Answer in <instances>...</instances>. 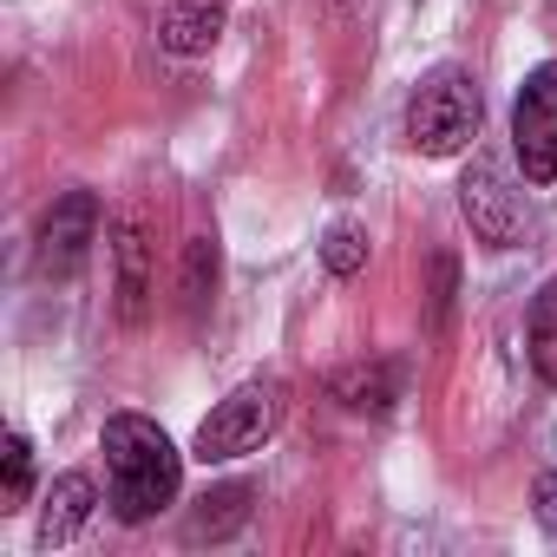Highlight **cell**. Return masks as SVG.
Returning a JSON list of instances; mask_svg holds the SVG:
<instances>
[{
	"mask_svg": "<svg viewBox=\"0 0 557 557\" xmlns=\"http://www.w3.org/2000/svg\"><path fill=\"white\" fill-rule=\"evenodd\" d=\"M210 296H216V243H210V236H190V243H184V269H177V302H184V315L197 322V315L210 309Z\"/></svg>",
	"mask_w": 557,
	"mask_h": 557,
	"instance_id": "cell-13",
	"label": "cell"
},
{
	"mask_svg": "<svg viewBox=\"0 0 557 557\" xmlns=\"http://www.w3.org/2000/svg\"><path fill=\"white\" fill-rule=\"evenodd\" d=\"M230 27V0H171L158 14V47L177 60H203Z\"/></svg>",
	"mask_w": 557,
	"mask_h": 557,
	"instance_id": "cell-8",
	"label": "cell"
},
{
	"mask_svg": "<svg viewBox=\"0 0 557 557\" xmlns=\"http://www.w3.org/2000/svg\"><path fill=\"white\" fill-rule=\"evenodd\" d=\"M479 119H485L479 79L466 66H433L407 99V145L420 158H459L479 138Z\"/></svg>",
	"mask_w": 557,
	"mask_h": 557,
	"instance_id": "cell-2",
	"label": "cell"
},
{
	"mask_svg": "<svg viewBox=\"0 0 557 557\" xmlns=\"http://www.w3.org/2000/svg\"><path fill=\"white\" fill-rule=\"evenodd\" d=\"M92 511H99V485H92L86 472H60L53 492H47V505H40V550L73 544V537L86 531Z\"/></svg>",
	"mask_w": 557,
	"mask_h": 557,
	"instance_id": "cell-9",
	"label": "cell"
},
{
	"mask_svg": "<svg viewBox=\"0 0 557 557\" xmlns=\"http://www.w3.org/2000/svg\"><path fill=\"white\" fill-rule=\"evenodd\" d=\"M329 394L348 407V413H387L400 400V368L394 361H355L342 374H329Z\"/></svg>",
	"mask_w": 557,
	"mask_h": 557,
	"instance_id": "cell-10",
	"label": "cell"
},
{
	"mask_svg": "<svg viewBox=\"0 0 557 557\" xmlns=\"http://www.w3.org/2000/svg\"><path fill=\"white\" fill-rule=\"evenodd\" d=\"M151 223L138 210H119L112 216V289H119V322H145L151 315Z\"/></svg>",
	"mask_w": 557,
	"mask_h": 557,
	"instance_id": "cell-7",
	"label": "cell"
},
{
	"mask_svg": "<svg viewBox=\"0 0 557 557\" xmlns=\"http://www.w3.org/2000/svg\"><path fill=\"white\" fill-rule=\"evenodd\" d=\"M511 151L524 184H550L557 177V60L531 66L511 106Z\"/></svg>",
	"mask_w": 557,
	"mask_h": 557,
	"instance_id": "cell-5",
	"label": "cell"
},
{
	"mask_svg": "<svg viewBox=\"0 0 557 557\" xmlns=\"http://www.w3.org/2000/svg\"><path fill=\"white\" fill-rule=\"evenodd\" d=\"M249 485L243 479H230V485H210L203 498H197V511H190V524H184V537L190 544H223V537H236L243 524H249Z\"/></svg>",
	"mask_w": 557,
	"mask_h": 557,
	"instance_id": "cell-11",
	"label": "cell"
},
{
	"mask_svg": "<svg viewBox=\"0 0 557 557\" xmlns=\"http://www.w3.org/2000/svg\"><path fill=\"white\" fill-rule=\"evenodd\" d=\"M524 355L537 368L544 387H557V275L531 296V322H524Z\"/></svg>",
	"mask_w": 557,
	"mask_h": 557,
	"instance_id": "cell-12",
	"label": "cell"
},
{
	"mask_svg": "<svg viewBox=\"0 0 557 557\" xmlns=\"http://www.w3.org/2000/svg\"><path fill=\"white\" fill-rule=\"evenodd\" d=\"M0 511H21L27 492H34V440L27 433H8V446H0Z\"/></svg>",
	"mask_w": 557,
	"mask_h": 557,
	"instance_id": "cell-14",
	"label": "cell"
},
{
	"mask_svg": "<svg viewBox=\"0 0 557 557\" xmlns=\"http://www.w3.org/2000/svg\"><path fill=\"white\" fill-rule=\"evenodd\" d=\"M531 511H537V524H544V531H557V466H550V472H537V485H531Z\"/></svg>",
	"mask_w": 557,
	"mask_h": 557,
	"instance_id": "cell-16",
	"label": "cell"
},
{
	"mask_svg": "<svg viewBox=\"0 0 557 557\" xmlns=\"http://www.w3.org/2000/svg\"><path fill=\"white\" fill-rule=\"evenodd\" d=\"M283 413H289V387L275 381V374H256V381H243V387H230L210 413H203V426H197V459L203 466H223V459H243V453H256L275 426H283Z\"/></svg>",
	"mask_w": 557,
	"mask_h": 557,
	"instance_id": "cell-3",
	"label": "cell"
},
{
	"mask_svg": "<svg viewBox=\"0 0 557 557\" xmlns=\"http://www.w3.org/2000/svg\"><path fill=\"white\" fill-rule=\"evenodd\" d=\"M92 243H99V197H92V190H60V197L47 203L40 230H34V262H40V275L66 283V275L86 269Z\"/></svg>",
	"mask_w": 557,
	"mask_h": 557,
	"instance_id": "cell-6",
	"label": "cell"
},
{
	"mask_svg": "<svg viewBox=\"0 0 557 557\" xmlns=\"http://www.w3.org/2000/svg\"><path fill=\"white\" fill-rule=\"evenodd\" d=\"M459 210H466V223H472V236L485 243V249H518L524 236H531V210H524V190L511 184V171L498 164V158H472L466 164V177H459Z\"/></svg>",
	"mask_w": 557,
	"mask_h": 557,
	"instance_id": "cell-4",
	"label": "cell"
},
{
	"mask_svg": "<svg viewBox=\"0 0 557 557\" xmlns=\"http://www.w3.org/2000/svg\"><path fill=\"white\" fill-rule=\"evenodd\" d=\"M322 262H329V275H361L368 269V230H355V223H335L329 236H322Z\"/></svg>",
	"mask_w": 557,
	"mask_h": 557,
	"instance_id": "cell-15",
	"label": "cell"
},
{
	"mask_svg": "<svg viewBox=\"0 0 557 557\" xmlns=\"http://www.w3.org/2000/svg\"><path fill=\"white\" fill-rule=\"evenodd\" d=\"M99 453H106V485H112V511L125 524H145L158 518L164 505H177V485H184V453L171 446V433L145 413H112L106 433H99Z\"/></svg>",
	"mask_w": 557,
	"mask_h": 557,
	"instance_id": "cell-1",
	"label": "cell"
}]
</instances>
